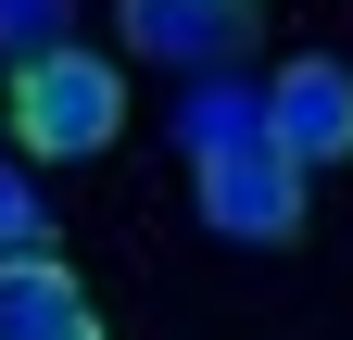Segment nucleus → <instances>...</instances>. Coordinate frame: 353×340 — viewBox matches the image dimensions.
<instances>
[{"label":"nucleus","instance_id":"6e6552de","mask_svg":"<svg viewBox=\"0 0 353 340\" xmlns=\"http://www.w3.org/2000/svg\"><path fill=\"white\" fill-rule=\"evenodd\" d=\"M0 51H13V63L63 51V0H0Z\"/></svg>","mask_w":353,"mask_h":340},{"label":"nucleus","instance_id":"39448f33","mask_svg":"<svg viewBox=\"0 0 353 340\" xmlns=\"http://www.w3.org/2000/svg\"><path fill=\"white\" fill-rule=\"evenodd\" d=\"M0 340H101L88 277L63 252H13V265H0Z\"/></svg>","mask_w":353,"mask_h":340},{"label":"nucleus","instance_id":"f03ea898","mask_svg":"<svg viewBox=\"0 0 353 340\" xmlns=\"http://www.w3.org/2000/svg\"><path fill=\"white\" fill-rule=\"evenodd\" d=\"M190 202H202V227L240 240V252L303 240V164H290L278 139H265V151H214V164H190Z\"/></svg>","mask_w":353,"mask_h":340},{"label":"nucleus","instance_id":"423d86ee","mask_svg":"<svg viewBox=\"0 0 353 340\" xmlns=\"http://www.w3.org/2000/svg\"><path fill=\"white\" fill-rule=\"evenodd\" d=\"M278 126H265V76H202L190 101H176V151L214 164V151H265Z\"/></svg>","mask_w":353,"mask_h":340},{"label":"nucleus","instance_id":"20e7f679","mask_svg":"<svg viewBox=\"0 0 353 340\" xmlns=\"http://www.w3.org/2000/svg\"><path fill=\"white\" fill-rule=\"evenodd\" d=\"M265 126H278V151L316 177V164H353V63L328 51H290L265 76Z\"/></svg>","mask_w":353,"mask_h":340},{"label":"nucleus","instance_id":"f257e3e1","mask_svg":"<svg viewBox=\"0 0 353 340\" xmlns=\"http://www.w3.org/2000/svg\"><path fill=\"white\" fill-rule=\"evenodd\" d=\"M0 101H13V139H26L38 164H88V151L126 139V76H114L101 51H76V38L38 51V63H13Z\"/></svg>","mask_w":353,"mask_h":340},{"label":"nucleus","instance_id":"0eeeda50","mask_svg":"<svg viewBox=\"0 0 353 340\" xmlns=\"http://www.w3.org/2000/svg\"><path fill=\"white\" fill-rule=\"evenodd\" d=\"M13 252H51V202H38V177L0 164V265H13Z\"/></svg>","mask_w":353,"mask_h":340},{"label":"nucleus","instance_id":"7ed1b4c3","mask_svg":"<svg viewBox=\"0 0 353 340\" xmlns=\"http://www.w3.org/2000/svg\"><path fill=\"white\" fill-rule=\"evenodd\" d=\"M114 25H126V51L164 63V76H240L252 63V0H114Z\"/></svg>","mask_w":353,"mask_h":340}]
</instances>
